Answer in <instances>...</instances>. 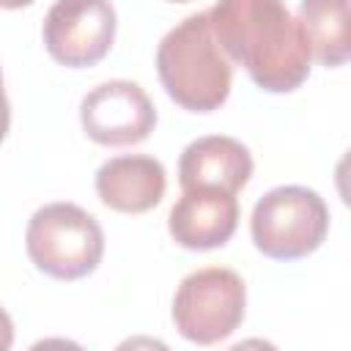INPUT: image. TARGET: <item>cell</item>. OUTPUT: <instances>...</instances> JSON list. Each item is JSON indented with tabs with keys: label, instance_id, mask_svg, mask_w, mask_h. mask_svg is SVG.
I'll use <instances>...</instances> for the list:
<instances>
[{
	"label": "cell",
	"instance_id": "6da1fadb",
	"mask_svg": "<svg viewBox=\"0 0 351 351\" xmlns=\"http://www.w3.org/2000/svg\"><path fill=\"white\" fill-rule=\"evenodd\" d=\"M208 14L219 49L269 93H291L310 74V47L285 0H217Z\"/></svg>",
	"mask_w": 351,
	"mask_h": 351
},
{
	"label": "cell",
	"instance_id": "7a4b0ae2",
	"mask_svg": "<svg viewBox=\"0 0 351 351\" xmlns=\"http://www.w3.org/2000/svg\"><path fill=\"white\" fill-rule=\"evenodd\" d=\"M156 74L165 93L189 112H214L230 96L233 66L219 49L208 14L178 22L156 47Z\"/></svg>",
	"mask_w": 351,
	"mask_h": 351
},
{
	"label": "cell",
	"instance_id": "3957f363",
	"mask_svg": "<svg viewBox=\"0 0 351 351\" xmlns=\"http://www.w3.org/2000/svg\"><path fill=\"white\" fill-rule=\"evenodd\" d=\"M25 250L38 271L71 282L101 263L104 233L96 217L77 203H47L27 222Z\"/></svg>",
	"mask_w": 351,
	"mask_h": 351
},
{
	"label": "cell",
	"instance_id": "277c9868",
	"mask_svg": "<svg viewBox=\"0 0 351 351\" xmlns=\"http://www.w3.org/2000/svg\"><path fill=\"white\" fill-rule=\"evenodd\" d=\"M250 233L266 258H307L329 233V208L315 189L299 184L274 186L255 203Z\"/></svg>",
	"mask_w": 351,
	"mask_h": 351
},
{
	"label": "cell",
	"instance_id": "5b68a950",
	"mask_svg": "<svg viewBox=\"0 0 351 351\" xmlns=\"http://www.w3.org/2000/svg\"><path fill=\"white\" fill-rule=\"evenodd\" d=\"M244 307V280L233 269L206 266L181 280L173 296V324L184 340L211 346L241 326Z\"/></svg>",
	"mask_w": 351,
	"mask_h": 351
},
{
	"label": "cell",
	"instance_id": "8992f818",
	"mask_svg": "<svg viewBox=\"0 0 351 351\" xmlns=\"http://www.w3.org/2000/svg\"><path fill=\"white\" fill-rule=\"evenodd\" d=\"M118 16L110 0H55L44 16V47L69 69L96 66L115 41Z\"/></svg>",
	"mask_w": 351,
	"mask_h": 351
},
{
	"label": "cell",
	"instance_id": "52a82bcc",
	"mask_svg": "<svg viewBox=\"0 0 351 351\" xmlns=\"http://www.w3.org/2000/svg\"><path fill=\"white\" fill-rule=\"evenodd\" d=\"M85 134L107 148L137 145L156 126V107L132 80H110L90 88L80 101Z\"/></svg>",
	"mask_w": 351,
	"mask_h": 351
},
{
	"label": "cell",
	"instance_id": "ba28073f",
	"mask_svg": "<svg viewBox=\"0 0 351 351\" xmlns=\"http://www.w3.org/2000/svg\"><path fill=\"white\" fill-rule=\"evenodd\" d=\"M239 225V200L222 189H184L170 208L167 228L178 247L206 252L225 247Z\"/></svg>",
	"mask_w": 351,
	"mask_h": 351
},
{
	"label": "cell",
	"instance_id": "9c48e42d",
	"mask_svg": "<svg viewBox=\"0 0 351 351\" xmlns=\"http://www.w3.org/2000/svg\"><path fill=\"white\" fill-rule=\"evenodd\" d=\"M252 176V154L244 143L225 134L192 140L178 159L181 189H222L236 195Z\"/></svg>",
	"mask_w": 351,
	"mask_h": 351
},
{
	"label": "cell",
	"instance_id": "30bf717a",
	"mask_svg": "<svg viewBox=\"0 0 351 351\" xmlns=\"http://www.w3.org/2000/svg\"><path fill=\"white\" fill-rule=\"evenodd\" d=\"M167 173L159 159L145 154L112 156L96 170L99 200L121 214H143L162 203Z\"/></svg>",
	"mask_w": 351,
	"mask_h": 351
},
{
	"label": "cell",
	"instance_id": "8fae6325",
	"mask_svg": "<svg viewBox=\"0 0 351 351\" xmlns=\"http://www.w3.org/2000/svg\"><path fill=\"white\" fill-rule=\"evenodd\" d=\"M310 55L324 66H343L351 58L348 0H299L296 16Z\"/></svg>",
	"mask_w": 351,
	"mask_h": 351
},
{
	"label": "cell",
	"instance_id": "7c38bea8",
	"mask_svg": "<svg viewBox=\"0 0 351 351\" xmlns=\"http://www.w3.org/2000/svg\"><path fill=\"white\" fill-rule=\"evenodd\" d=\"M14 346V321L11 315L0 307V351H8Z\"/></svg>",
	"mask_w": 351,
	"mask_h": 351
},
{
	"label": "cell",
	"instance_id": "4fadbf2b",
	"mask_svg": "<svg viewBox=\"0 0 351 351\" xmlns=\"http://www.w3.org/2000/svg\"><path fill=\"white\" fill-rule=\"evenodd\" d=\"M8 126H11V107H8V96L3 88V71H0V143L5 140Z\"/></svg>",
	"mask_w": 351,
	"mask_h": 351
},
{
	"label": "cell",
	"instance_id": "5bb4252c",
	"mask_svg": "<svg viewBox=\"0 0 351 351\" xmlns=\"http://www.w3.org/2000/svg\"><path fill=\"white\" fill-rule=\"evenodd\" d=\"M30 3H36V0H0V8L14 11V8H25V5H30Z\"/></svg>",
	"mask_w": 351,
	"mask_h": 351
},
{
	"label": "cell",
	"instance_id": "9a60e30c",
	"mask_svg": "<svg viewBox=\"0 0 351 351\" xmlns=\"http://www.w3.org/2000/svg\"><path fill=\"white\" fill-rule=\"evenodd\" d=\"M170 3H189V0H170Z\"/></svg>",
	"mask_w": 351,
	"mask_h": 351
}]
</instances>
